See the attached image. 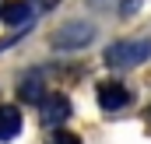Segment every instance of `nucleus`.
Instances as JSON below:
<instances>
[{
    "instance_id": "nucleus-1",
    "label": "nucleus",
    "mask_w": 151,
    "mask_h": 144,
    "mask_svg": "<svg viewBox=\"0 0 151 144\" xmlns=\"http://www.w3.org/2000/svg\"><path fill=\"white\" fill-rule=\"evenodd\" d=\"M106 67L113 71H130V67H141L151 60V35H137V39H116L113 46L106 49Z\"/></svg>"
},
{
    "instance_id": "nucleus-2",
    "label": "nucleus",
    "mask_w": 151,
    "mask_h": 144,
    "mask_svg": "<svg viewBox=\"0 0 151 144\" xmlns=\"http://www.w3.org/2000/svg\"><path fill=\"white\" fill-rule=\"evenodd\" d=\"M95 39V25L91 21H63L53 32V49L56 53H77Z\"/></svg>"
},
{
    "instance_id": "nucleus-3",
    "label": "nucleus",
    "mask_w": 151,
    "mask_h": 144,
    "mask_svg": "<svg viewBox=\"0 0 151 144\" xmlns=\"http://www.w3.org/2000/svg\"><path fill=\"white\" fill-rule=\"evenodd\" d=\"M70 99L67 95H46L42 102H39V120H42V127H63L67 120H70Z\"/></svg>"
},
{
    "instance_id": "nucleus-4",
    "label": "nucleus",
    "mask_w": 151,
    "mask_h": 144,
    "mask_svg": "<svg viewBox=\"0 0 151 144\" xmlns=\"http://www.w3.org/2000/svg\"><path fill=\"white\" fill-rule=\"evenodd\" d=\"M130 102H134V95L127 91V84H119V81L99 84V106L106 109V112H119V109H127Z\"/></svg>"
},
{
    "instance_id": "nucleus-5",
    "label": "nucleus",
    "mask_w": 151,
    "mask_h": 144,
    "mask_svg": "<svg viewBox=\"0 0 151 144\" xmlns=\"http://www.w3.org/2000/svg\"><path fill=\"white\" fill-rule=\"evenodd\" d=\"M0 21H4V25H32V7H28L25 0H4Z\"/></svg>"
},
{
    "instance_id": "nucleus-6",
    "label": "nucleus",
    "mask_w": 151,
    "mask_h": 144,
    "mask_svg": "<svg viewBox=\"0 0 151 144\" xmlns=\"http://www.w3.org/2000/svg\"><path fill=\"white\" fill-rule=\"evenodd\" d=\"M21 134V109L18 106H0V141H14Z\"/></svg>"
},
{
    "instance_id": "nucleus-7",
    "label": "nucleus",
    "mask_w": 151,
    "mask_h": 144,
    "mask_svg": "<svg viewBox=\"0 0 151 144\" xmlns=\"http://www.w3.org/2000/svg\"><path fill=\"white\" fill-rule=\"evenodd\" d=\"M18 95H21L28 106H39V102L46 99V84H42V77H39V74H28V77L18 84Z\"/></svg>"
},
{
    "instance_id": "nucleus-8",
    "label": "nucleus",
    "mask_w": 151,
    "mask_h": 144,
    "mask_svg": "<svg viewBox=\"0 0 151 144\" xmlns=\"http://www.w3.org/2000/svg\"><path fill=\"white\" fill-rule=\"evenodd\" d=\"M49 144H81V137H77V134H67V130H56Z\"/></svg>"
},
{
    "instance_id": "nucleus-9",
    "label": "nucleus",
    "mask_w": 151,
    "mask_h": 144,
    "mask_svg": "<svg viewBox=\"0 0 151 144\" xmlns=\"http://www.w3.org/2000/svg\"><path fill=\"white\" fill-rule=\"evenodd\" d=\"M88 4H91V7H95V11H109V7H113L116 0H88Z\"/></svg>"
},
{
    "instance_id": "nucleus-10",
    "label": "nucleus",
    "mask_w": 151,
    "mask_h": 144,
    "mask_svg": "<svg viewBox=\"0 0 151 144\" xmlns=\"http://www.w3.org/2000/svg\"><path fill=\"white\" fill-rule=\"evenodd\" d=\"M137 4H141V0H127V4H123V14H134V11H137Z\"/></svg>"
},
{
    "instance_id": "nucleus-11",
    "label": "nucleus",
    "mask_w": 151,
    "mask_h": 144,
    "mask_svg": "<svg viewBox=\"0 0 151 144\" xmlns=\"http://www.w3.org/2000/svg\"><path fill=\"white\" fill-rule=\"evenodd\" d=\"M0 7H4V0H0Z\"/></svg>"
}]
</instances>
